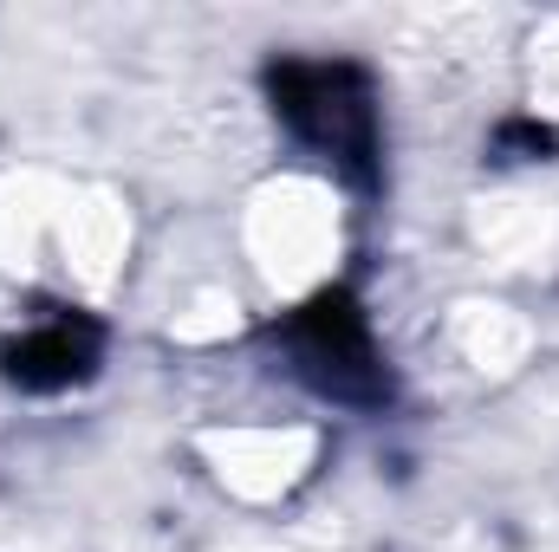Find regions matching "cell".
I'll return each instance as SVG.
<instances>
[{"mask_svg": "<svg viewBox=\"0 0 559 552\" xmlns=\"http://www.w3.org/2000/svg\"><path fill=\"white\" fill-rule=\"evenodd\" d=\"M274 118L325 156L358 195H378L384 182V118H378V79L358 59H274L261 72Z\"/></svg>", "mask_w": 559, "mask_h": 552, "instance_id": "6da1fadb", "label": "cell"}, {"mask_svg": "<svg viewBox=\"0 0 559 552\" xmlns=\"http://www.w3.org/2000/svg\"><path fill=\"white\" fill-rule=\"evenodd\" d=\"M267 345L286 358V371L312 397H325L338 410H384L397 397L391 364H384V351L371 338V319H365L352 286H325L306 305L280 312L267 325Z\"/></svg>", "mask_w": 559, "mask_h": 552, "instance_id": "7a4b0ae2", "label": "cell"}, {"mask_svg": "<svg viewBox=\"0 0 559 552\" xmlns=\"http://www.w3.org/2000/svg\"><path fill=\"white\" fill-rule=\"evenodd\" d=\"M105 364V325L92 312H52L0 345V384L20 397H59L92 384Z\"/></svg>", "mask_w": 559, "mask_h": 552, "instance_id": "3957f363", "label": "cell"}]
</instances>
